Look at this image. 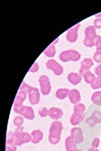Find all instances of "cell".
Instances as JSON below:
<instances>
[{
    "label": "cell",
    "instance_id": "cell-22",
    "mask_svg": "<svg viewBox=\"0 0 101 151\" xmlns=\"http://www.w3.org/2000/svg\"><path fill=\"white\" fill-rule=\"evenodd\" d=\"M43 54L47 56V57H50V58L54 57V56L56 55V47H55V45H53L52 44L51 46H49V47L45 50Z\"/></svg>",
    "mask_w": 101,
    "mask_h": 151
},
{
    "label": "cell",
    "instance_id": "cell-24",
    "mask_svg": "<svg viewBox=\"0 0 101 151\" xmlns=\"http://www.w3.org/2000/svg\"><path fill=\"white\" fill-rule=\"evenodd\" d=\"M31 89H33V86H31V85H28L27 83H25V82H22L21 86H20V88H19V91L28 94L29 92L31 91Z\"/></svg>",
    "mask_w": 101,
    "mask_h": 151
},
{
    "label": "cell",
    "instance_id": "cell-26",
    "mask_svg": "<svg viewBox=\"0 0 101 151\" xmlns=\"http://www.w3.org/2000/svg\"><path fill=\"white\" fill-rule=\"evenodd\" d=\"M93 64H94L93 60L90 59V58H85V59L82 60V62H81V65H83V66L87 67L88 69H90L91 67L93 66Z\"/></svg>",
    "mask_w": 101,
    "mask_h": 151
},
{
    "label": "cell",
    "instance_id": "cell-39",
    "mask_svg": "<svg viewBox=\"0 0 101 151\" xmlns=\"http://www.w3.org/2000/svg\"><path fill=\"white\" fill-rule=\"evenodd\" d=\"M74 151H83V150H81V149H77V148H75V150Z\"/></svg>",
    "mask_w": 101,
    "mask_h": 151
},
{
    "label": "cell",
    "instance_id": "cell-29",
    "mask_svg": "<svg viewBox=\"0 0 101 151\" xmlns=\"http://www.w3.org/2000/svg\"><path fill=\"white\" fill-rule=\"evenodd\" d=\"M93 60L96 62V63L101 64V52H99V51H96L93 55Z\"/></svg>",
    "mask_w": 101,
    "mask_h": 151
},
{
    "label": "cell",
    "instance_id": "cell-14",
    "mask_svg": "<svg viewBox=\"0 0 101 151\" xmlns=\"http://www.w3.org/2000/svg\"><path fill=\"white\" fill-rule=\"evenodd\" d=\"M68 97H69L70 101L73 104H80V101H81V94H80V92H79V90H78V89H72V90H70Z\"/></svg>",
    "mask_w": 101,
    "mask_h": 151
},
{
    "label": "cell",
    "instance_id": "cell-34",
    "mask_svg": "<svg viewBox=\"0 0 101 151\" xmlns=\"http://www.w3.org/2000/svg\"><path fill=\"white\" fill-rule=\"evenodd\" d=\"M38 68H40V67H38V63H33V65L31 67V69H29V71H31V73H36V72H38Z\"/></svg>",
    "mask_w": 101,
    "mask_h": 151
},
{
    "label": "cell",
    "instance_id": "cell-31",
    "mask_svg": "<svg viewBox=\"0 0 101 151\" xmlns=\"http://www.w3.org/2000/svg\"><path fill=\"white\" fill-rule=\"evenodd\" d=\"M95 47H96V50L101 52V37L100 36H97L95 39Z\"/></svg>",
    "mask_w": 101,
    "mask_h": 151
},
{
    "label": "cell",
    "instance_id": "cell-30",
    "mask_svg": "<svg viewBox=\"0 0 101 151\" xmlns=\"http://www.w3.org/2000/svg\"><path fill=\"white\" fill-rule=\"evenodd\" d=\"M38 115L42 118H46L47 116H49V110L47 108H41L38 111Z\"/></svg>",
    "mask_w": 101,
    "mask_h": 151
},
{
    "label": "cell",
    "instance_id": "cell-38",
    "mask_svg": "<svg viewBox=\"0 0 101 151\" xmlns=\"http://www.w3.org/2000/svg\"><path fill=\"white\" fill-rule=\"evenodd\" d=\"M100 16H101V12H100V13H98V14L96 15V18H100Z\"/></svg>",
    "mask_w": 101,
    "mask_h": 151
},
{
    "label": "cell",
    "instance_id": "cell-6",
    "mask_svg": "<svg viewBox=\"0 0 101 151\" xmlns=\"http://www.w3.org/2000/svg\"><path fill=\"white\" fill-rule=\"evenodd\" d=\"M46 66H47L48 69H50V70H52L53 72H54L55 75L60 76V75H62L63 72H64L63 67H62L61 65L56 61V60H53V59L49 60V61L47 62V64H46Z\"/></svg>",
    "mask_w": 101,
    "mask_h": 151
},
{
    "label": "cell",
    "instance_id": "cell-10",
    "mask_svg": "<svg viewBox=\"0 0 101 151\" xmlns=\"http://www.w3.org/2000/svg\"><path fill=\"white\" fill-rule=\"evenodd\" d=\"M28 101H29V103H31V104H33V106L38 104V101H41V92L36 87H33L31 91L28 93Z\"/></svg>",
    "mask_w": 101,
    "mask_h": 151
},
{
    "label": "cell",
    "instance_id": "cell-32",
    "mask_svg": "<svg viewBox=\"0 0 101 151\" xmlns=\"http://www.w3.org/2000/svg\"><path fill=\"white\" fill-rule=\"evenodd\" d=\"M94 27L97 29H101V18H95V20H94Z\"/></svg>",
    "mask_w": 101,
    "mask_h": 151
},
{
    "label": "cell",
    "instance_id": "cell-15",
    "mask_svg": "<svg viewBox=\"0 0 101 151\" xmlns=\"http://www.w3.org/2000/svg\"><path fill=\"white\" fill-rule=\"evenodd\" d=\"M63 110L59 108H51L49 110V117L54 121H59V119L63 117Z\"/></svg>",
    "mask_w": 101,
    "mask_h": 151
},
{
    "label": "cell",
    "instance_id": "cell-18",
    "mask_svg": "<svg viewBox=\"0 0 101 151\" xmlns=\"http://www.w3.org/2000/svg\"><path fill=\"white\" fill-rule=\"evenodd\" d=\"M65 146H66V150H67V151H74L75 150L76 142H75L74 139H73L72 136H69V137L66 138Z\"/></svg>",
    "mask_w": 101,
    "mask_h": 151
},
{
    "label": "cell",
    "instance_id": "cell-28",
    "mask_svg": "<svg viewBox=\"0 0 101 151\" xmlns=\"http://www.w3.org/2000/svg\"><path fill=\"white\" fill-rule=\"evenodd\" d=\"M91 87L93 89H99V88H101V77H96L95 81L91 84Z\"/></svg>",
    "mask_w": 101,
    "mask_h": 151
},
{
    "label": "cell",
    "instance_id": "cell-7",
    "mask_svg": "<svg viewBox=\"0 0 101 151\" xmlns=\"http://www.w3.org/2000/svg\"><path fill=\"white\" fill-rule=\"evenodd\" d=\"M80 27V24L72 27L67 32L66 34V38H67V41L70 42V43H75L78 40V29Z\"/></svg>",
    "mask_w": 101,
    "mask_h": 151
},
{
    "label": "cell",
    "instance_id": "cell-20",
    "mask_svg": "<svg viewBox=\"0 0 101 151\" xmlns=\"http://www.w3.org/2000/svg\"><path fill=\"white\" fill-rule=\"evenodd\" d=\"M83 79H84V81L86 83H88V84H92V83L95 81V79H96V77H95V75L92 73V72H90V71H88L87 73H85L83 76Z\"/></svg>",
    "mask_w": 101,
    "mask_h": 151
},
{
    "label": "cell",
    "instance_id": "cell-1",
    "mask_svg": "<svg viewBox=\"0 0 101 151\" xmlns=\"http://www.w3.org/2000/svg\"><path fill=\"white\" fill-rule=\"evenodd\" d=\"M63 130V124L61 121H54L50 127L49 141L51 144H58L61 140V134Z\"/></svg>",
    "mask_w": 101,
    "mask_h": 151
},
{
    "label": "cell",
    "instance_id": "cell-27",
    "mask_svg": "<svg viewBox=\"0 0 101 151\" xmlns=\"http://www.w3.org/2000/svg\"><path fill=\"white\" fill-rule=\"evenodd\" d=\"M23 117H20V116H17V117L14 118V120H13V124H14L15 127H21L22 125H23V122L24 120L22 119Z\"/></svg>",
    "mask_w": 101,
    "mask_h": 151
},
{
    "label": "cell",
    "instance_id": "cell-37",
    "mask_svg": "<svg viewBox=\"0 0 101 151\" xmlns=\"http://www.w3.org/2000/svg\"><path fill=\"white\" fill-rule=\"evenodd\" d=\"M88 151H99L97 149V148H93V147H91L90 149H88Z\"/></svg>",
    "mask_w": 101,
    "mask_h": 151
},
{
    "label": "cell",
    "instance_id": "cell-13",
    "mask_svg": "<svg viewBox=\"0 0 101 151\" xmlns=\"http://www.w3.org/2000/svg\"><path fill=\"white\" fill-rule=\"evenodd\" d=\"M84 118H85V114L78 113V111H73V114L71 115V118H70V122L73 126H77V125H79L80 123L83 121Z\"/></svg>",
    "mask_w": 101,
    "mask_h": 151
},
{
    "label": "cell",
    "instance_id": "cell-2",
    "mask_svg": "<svg viewBox=\"0 0 101 151\" xmlns=\"http://www.w3.org/2000/svg\"><path fill=\"white\" fill-rule=\"evenodd\" d=\"M14 141L16 146H20L27 142H31V135L24 132L23 127H18L14 131Z\"/></svg>",
    "mask_w": 101,
    "mask_h": 151
},
{
    "label": "cell",
    "instance_id": "cell-17",
    "mask_svg": "<svg viewBox=\"0 0 101 151\" xmlns=\"http://www.w3.org/2000/svg\"><path fill=\"white\" fill-rule=\"evenodd\" d=\"M31 135V143L33 144L41 142L43 138V133L41 130H33Z\"/></svg>",
    "mask_w": 101,
    "mask_h": 151
},
{
    "label": "cell",
    "instance_id": "cell-21",
    "mask_svg": "<svg viewBox=\"0 0 101 151\" xmlns=\"http://www.w3.org/2000/svg\"><path fill=\"white\" fill-rule=\"evenodd\" d=\"M91 101L96 106H101V91H95L91 96Z\"/></svg>",
    "mask_w": 101,
    "mask_h": 151
},
{
    "label": "cell",
    "instance_id": "cell-35",
    "mask_svg": "<svg viewBox=\"0 0 101 151\" xmlns=\"http://www.w3.org/2000/svg\"><path fill=\"white\" fill-rule=\"evenodd\" d=\"M95 74L98 76V77H101V64H99L95 68Z\"/></svg>",
    "mask_w": 101,
    "mask_h": 151
},
{
    "label": "cell",
    "instance_id": "cell-11",
    "mask_svg": "<svg viewBox=\"0 0 101 151\" xmlns=\"http://www.w3.org/2000/svg\"><path fill=\"white\" fill-rule=\"evenodd\" d=\"M84 34H85V39H86V40L95 42V39H96V37H97V35H96V29L94 25H89V27H87L84 31Z\"/></svg>",
    "mask_w": 101,
    "mask_h": 151
},
{
    "label": "cell",
    "instance_id": "cell-5",
    "mask_svg": "<svg viewBox=\"0 0 101 151\" xmlns=\"http://www.w3.org/2000/svg\"><path fill=\"white\" fill-rule=\"evenodd\" d=\"M15 113L21 115V117L25 118L27 120H33L34 119V111L33 110V108L31 106H21L20 108H18L16 111H14Z\"/></svg>",
    "mask_w": 101,
    "mask_h": 151
},
{
    "label": "cell",
    "instance_id": "cell-23",
    "mask_svg": "<svg viewBox=\"0 0 101 151\" xmlns=\"http://www.w3.org/2000/svg\"><path fill=\"white\" fill-rule=\"evenodd\" d=\"M6 145H15L14 132H8V135L6 137Z\"/></svg>",
    "mask_w": 101,
    "mask_h": 151
},
{
    "label": "cell",
    "instance_id": "cell-8",
    "mask_svg": "<svg viewBox=\"0 0 101 151\" xmlns=\"http://www.w3.org/2000/svg\"><path fill=\"white\" fill-rule=\"evenodd\" d=\"M86 122L90 127H94L96 124L101 122V113L99 111H94L86 119Z\"/></svg>",
    "mask_w": 101,
    "mask_h": 151
},
{
    "label": "cell",
    "instance_id": "cell-33",
    "mask_svg": "<svg viewBox=\"0 0 101 151\" xmlns=\"http://www.w3.org/2000/svg\"><path fill=\"white\" fill-rule=\"evenodd\" d=\"M91 145H92L93 148H97L98 146L100 145V139L99 138L93 139V141H92V143H91Z\"/></svg>",
    "mask_w": 101,
    "mask_h": 151
},
{
    "label": "cell",
    "instance_id": "cell-12",
    "mask_svg": "<svg viewBox=\"0 0 101 151\" xmlns=\"http://www.w3.org/2000/svg\"><path fill=\"white\" fill-rule=\"evenodd\" d=\"M25 99H26V93L21 92V91H18L17 96L14 99V104H13V110L16 111L18 108H20L21 106H23L22 104L24 103Z\"/></svg>",
    "mask_w": 101,
    "mask_h": 151
},
{
    "label": "cell",
    "instance_id": "cell-3",
    "mask_svg": "<svg viewBox=\"0 0 101 151\" xmlns=\"http://www.w3.org/2000/svg\"><path fill=\"white\" fill-rule=\"evenodd\" d=\"M81 58V54L76 50H66L60 54V60L62 62H69L74 61L77 62Z\"/></svg>",
    "mask_w": 101,
    "mask_h": 151
},
{
    "label": "cell",
    "instance_id": "cell-36",
    "mask_svg": "<svg viewBox=\"0 0 101 151\" xmlns=\"http://www.w3.org/2000/svg\"><path fill=\"white\" fill-rule=\"evenodd\" d=\"M16 147L15 145H6V151H16Z\"/></svg>",
    "mask_w": 101,
    "mask_h": 151
},
{
    "label": "cell",
    "instance_id": "cell-4",
    "mask_svg": "<svg viewBox=\"0 0 101 151\" xmlns=\"http://www.w3.org/2000/svg\"><path fill=\"white\" fill-rule=\"evenodd\" d=\"M38 83H40L41 86V92L43 96H48L50 94L52 86H51V82H50V78L47 75H42L38 78Z\"/></svg>",
    "mask_w": 101,
    "mask_h": 151
},
{
    "label": "cell",
    "instance_id": "cell-9",
    "mask_svg": "<svg viewBox=\"0 0 101 151\" xmlns=\"http://www.w3.org/2000/svg\"><path fill=\"white\" fill-rule=\"evenodd\" d=\"M71 136L73 137V139L75 140L76 144H80L83 142L84 136H83V131H82L81 128L74 127L71 130Z\"/></svg>",
    "mask_w": 101,
    "mask_h": 151
},
{
    "label": "cell",
    "instance_id": "cell-19",
    "mask_svg": "<svg viewBox=\"0 0 101 151\" xmlns=\"http://www.w3.org/2000/svg\"><path fill=\"white\" fill-rule=\"evenodd\" d=\"M69 92H70V90L67 88H60L56 92V97L59 99H65L66 97H68Z\"/></svg>",
    "mask_w": 101,
    "mask_h": 151
},
{
    "label": "cell",
    "instance_id": "cell-16",
    "mask_svg": "<svg viewBox=\"0 0 101 151\" xmlns=\"http://www.w3.org/2000/svg\"><path fill=\"white\" fill-rule=\"evenodd\" d=\"M82 75L80 73H76V72H71V73L68 74L67 76V79L70 83H72V84L74 85H77L79 84L80 82H81L82 80Z\"/></svg>",
    "mask_w": 101,
    "mask_h": 151
},
{
    "label": "cell",
    "instance_id": "cell-25",
    "mask_svg": "<svg viewBox=\"0 0 101 151\" xmlns=\"http://www.w3.org/2000/svg\"><path fill=\"white\" fill-rule=\"evenodd\" d=\"M85 111H86V106L83 104H77L74 106V109H73V111H78V113L81 114H85Z\"/></svg>",
    "mask_w": 101,
    "mask_h": 151
}]
</instances>
